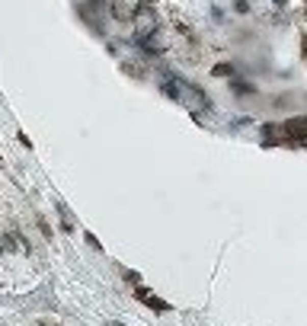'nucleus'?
<instances>
[{
    "mask_svg": "<svg viewBox=\"0 0 307 326\" xmlns=\"http://www.w3.org/2000/svg\"><path fill=\"white\" fill-rule=\"evenodd\" d=\"M304 7H307V0H304Z\"/></svg>",
    "mask_w": 307,
    "mask_h": 326,
    "instance_id": "nucleus-16",
    "label": "nucleus"
},
{
    "mask_svg": "<svg viewBox=\"0 0 307 326\" xmlns=\"http://www.w3.org/2000/svg\"><path fill=\"white\" fill-rule=\"evenodd\" d=\"M259 144L263 147H288V138H285V131H282V122H266V125H259Z\"/></svg>",
    "mask_w": 307,
    "mask_h": 326,
    "instance_id": "nucleus-4",
    "label": "nucleus"
},
{
    "mask_svg": "<svg viewBox=\"0 0 307 326\" xmlns=\"http://www.w3.org/2000/svg\"><path fill=\"white\" fill-rule=\"evenodd\" d=\"M4 253H7V249H4V243H0V256H4Z\"/></svg>",
    "mask_w": 307,
    "mask_h": 326,
    "instance_id": "nucleus-14",
    "label": "nucleus"
},
{
    "mask_svg": "<svg viewBox=\"0 0 307 326\" xmlns=\"http://www.w3.org/2000/svg\"><path fill=\"white\" fill-rule=\"evenodd\" d=\"M119 275H122V282H125V285H132V288L144 285V282H141V272H135V269H125V265H119Z\"/></svg>",
    "mask_w": 307,
    "mask_h": 326,
    "instance_id": "nucleus-8",
    "label": "nucleus"
},
{
    "mask_svg": "<svg viewBox=\"0 0 307 326\" xmlns=\"http://www.w3.org/2000/svg\"><path fill=\"white\" fill-rule=\"evenodd\" d=\"M55 208H58V217H61V234L70 237V234L77 231V227H74V214H70V208H67L61 198H55Z\"/></svg>",
    "mask_w": 307,
    "mask_h": 326,
    "instance_id": "nucleus-7",
    "label": "nucleus"
},
{
    "mask_svg": "<svg viewBox=\"0 0 307 326\" xmlns=\"http://www.w3.org/2000/svg\"><path fill=\"white\" fill-rule=\"evenodd\" d=\"M16 141H19L26 151H32V141H29V135H26V131H16Z\"/></svg>",
    "mask_w": 307,
    "mask_h": 326,
    "instance_id": "nucleus-11",
    "label": "nucleus"
},
{
    "mask_svg": "<svg viewBox=\"0 0 307 326\" xmlns=\"http://www.w3.org/2000/svg\"><path fill=\"white\" fill-rule=\"evenodd\" d=\"M227 90H231V96H234V99H250V96H259V87H256V80L243 77V74L231 77V80H227Z\"/></svg>",
    "mask_w": 307,
    "mask_h": 326,
    "instance_id": "nucleus-5",
    "label": "nucleus"
},
{
    "mask_svg": "<svg viewBox=\"0 0 307 326\" xmlns=\"http://www.w3.org/2000/svg\"><path fill=\"white\" fill-rule=\"evenodd\" d=\"M282 131L288 138V147H307V112H294L282 122Z\"/></svg>",
    "mask_w": 307,
    "mask_h": 326,
    "instance_id": "nucleus-2",
    "label": "nucleus"
},
{
    "mask_svg": "<svg viewBox=\"0 0 307 326\" xmlns=\"http://www.w3.org/2000/svg\"><path fill=\"white\" fill-rule=\"evenodd\" d=\"M301 58L307 61V32H301Z\"/></svg>",
    "mask_w": 307,
    "mask_h": 326,
    "instance_id": "nucleus-12",
    "label": "nucleus"
},
{
    "mask_svg": "<svg viewBox=\"0 0 307 326\" xmlns=\"http://www.w3.org/2000/svg\"><path fill=\"white\" fill-rule=\"evenodd\" d=\"M163 26L160 22V13H157V7L150 4V0H138L135 4V16H132V39H144V35L150 32H157Z\"/></svg>",
    "mask_w": 307,
    "mask_h": 326,
    "instance_id": "nucleus-1",
    "label": "nucleus"
},
{
    "mask_svg": "<svg viewBox=\"0 0 307 326\" xmlns=\"http://www.w3.org/2000/svg\"><path fill=\"white\" fill-rule=\"evenodd\" d=\"M84 243L90 246V249H96V253H103V243L96 240V234H90V231H84Z\"/></svg>",
    "mask_w": 307,
    "mask_h": 326,
    "instance_id": "nucleus-10",
    "label": "nucleus"
},
{
    "mask_svg": "<svg viewBox=\"0 0 307 326\" xmlns=\"http://www.w3.org/2000/svg\"><path fill=\"white\" fill-rule=\"evenodd\" d=\"M275 4V10H288V0H272Z\"/></svg>",
    "mask_w": 307,
    "mask_h": 326,
    "instance_id": "nucleus-13",
    "label": "nucleus"
},
{
    "mask_svg": "<svg viewBox=\"0 0 307 326\" xmlns=\"http://www.w3.org/2000/svg\"><path fill=\"white\" fill-rule=\"evenodd\" d=\"M150 4H157V0H150Z\"/></svg>",
    "mask_w": 307,
    "mask_h": 326,
    "instance_id": "nucleus-15",
    "label": "nucleus"
},
{
    "mask_svg": "<svg viewBox=\"0 0 307 326\" xmlns=\"http://www.w3.org/2000/svg\"><path fill=\"white\" fill-rule=\"evenodd\" d=\"M35 224H39V231H42V237H45V240H52V237H55V231H52V224H48V221H45V217H42V214H39V217H35Z\"/></svg>",
    "mask_w": 307,
    "mask_h": 326,
    "instance_id": "nucleus-9",
    "label": "nucleus"
},
{
    "mask_svg": "<svg viewBox=\"0 0 307 326\" xmlns=\"http://www.w3.org/2000/svg\"><path fill=\"white\" fill-rule=\"evenodd\" d=\"M132 294H135V300H141V304H144L147 310H154V313H173V304H170V300H163L160 294H154L147 285H138Z\"/></svg>",
    "mask_w": 307,
    "mask_h": 326,
    "instance_id": "nucleus-3",
    "label": "nucleus"
},
{
    "mask_svg": "<svg viewBox=\"0 0 307 326\" xmlns=\"http://www.w3.org/2000/svg\"><path fill=\"white\" fill-rule=\"evenodd\" d=\"M208 74L215 77V80H231V77L240 74V64H237V61H215Z\"/></svg>",
    "mask_w": 307,
    "mask_h": 326,
    "instance_id": "nucleus-6",
    "label": "nucleus"
}]
</instances>
